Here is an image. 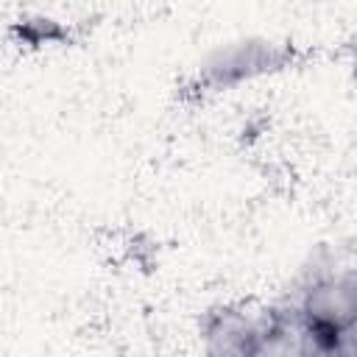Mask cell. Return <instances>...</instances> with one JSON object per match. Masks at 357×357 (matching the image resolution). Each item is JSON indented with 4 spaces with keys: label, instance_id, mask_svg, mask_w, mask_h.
I'll list each match as a JSON object with an SVG mask.
<instances>
[{
    "label": "cell",
    "instance_id": "obj_1",
    "mask_svg": "<svg viewBox=\"0 0 357 357\" xmlns=\"http://www.w3.org/2000/svg\"><path fill=\"white\" fill-rule=\"evenodd\" d=\"M293 310L304 351H337L343 335L357 326V271L318 273L304 284Z\"/></svg>",
    "mask_w": 357,
    "mask_h": 357
},
{
    "label": "cell",
    "instance_id": "obj_2",
    "mask_svg": "<svg viewBox=\"0 0 357 357\" xmlns=\"http://www.w3.org/2000/svg\"><path fill=\"white\" fill-rule=\"evenodd\" d=\"M293 61V47L271 39H240L220 45L201 64V81L209 89H231L237 84L254 81L284 70Z\"/></svg>",
    "mask_w": 357,
    "mask_h": 357
},
{
    "label": "cell",
    "instance_id": "obj_3",
    "mask_svg": "<svg viewBox=\"0 0 357 357\" xmlns=\"http://www.w3.org/2000/svg\"><path fill=\"white\" fill-rule=\"evenodd\" d=\"M206 351L212 354H262L276 337V310L248 315L243 307H220L204 324Z\"/></svg>",
    "mask_w": 357,
    "mask_h": 357
},
{
    "label": "cell",
    "instance_id": "obj_4",
    "mask_svg": "<svg viewBox=\"0 0 357 357\" xmlns=\"http://www.w3.org/2000/svg\"><path fill=\"white\" fill-rule=\"evenodd\" d=\"M354 75H357V61H354Z\"/></svg>",
    "mask_w": 357,
    "mask_h": 357
}]
</instances>
